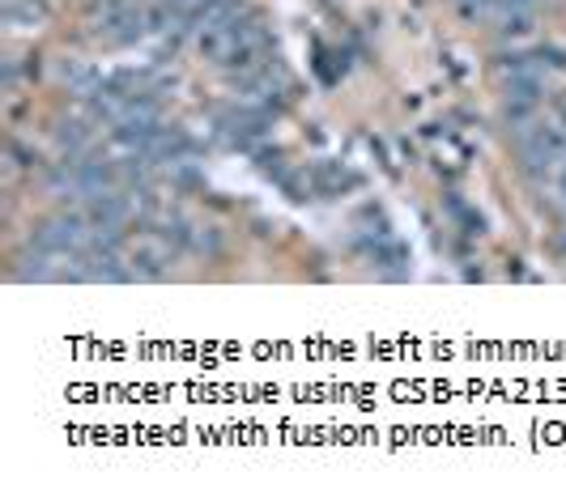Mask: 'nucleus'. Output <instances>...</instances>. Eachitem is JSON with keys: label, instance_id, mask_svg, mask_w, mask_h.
<instances>
[{"label": "nucleus", "instance_id": "6", "mask_svg": "<svg viewBox=\"0 0 566 497\" xmlns=\"http://www.w3.org/2000/svg\"><path fill=\"white\" fill-rule=\"evenodd\" d=\"M549 204L566 218V166H558V170L549 175Z\"/></svg>", "mask_w": 566, "mask_h": 497}, {"label": "nucleus", "instance_id": "3", "mask_svg": "<svg viewBox=\"0 0 566 497\" xmlns=\"http://www.w3.org/2000/svg\"><path fill=\"white\" fill-rule=\"evenodd\" d=\"M520 166L533 179H549L558 166H566V124L537 119L528 133H520Z\"/></svg>", "mask_w": 566, "mask_h": 497}, {"label": "nucleus", "instance_id": "5", "mask_svg": "<svg viewBox=\"0 0 566 497\" xmlns=\"http://www.w3.org/2000/svg\"><path fill=\"white\" fill-rule=\"evenodd\" d=\"M285 85L290 82H285L282 64H273V60H264L260 68H252V73H243V77H239L243 98H252V103H269L273 94H282Z\"/></svg>", "mask_w": 566, "mask_h": 497}, {"label": "nucleus", "instance_id": "2", "mask_svg": "<svg viewBox=\"0 0 566 497\" xmlns=\"http://www.w3.org/2000/svg\"><path fill=\"white\" fill-rule=\"evenodd\" d=\"M94 221L85 213H60V218H48L34 225L30 234V247L48 251V255H85L94 247Z\"/></svg>", "mask_w": 566, "mask_h": 497}, {"label": "nucleus", "instance_id": "4", "mask_svg": "<svg viewBox=\"0 0 566 497\" xmlns=\"http://www.w3.org/2000/svg\"><path fill=\"white\" fill-rule=\"evenodd\" d=\"M179 243L170 239V230H142L133 243V273L137 276H158L175 260Z\"/></svg>", "mask_w": 566, "mask_h": 497}, {"label": "nucleus", "instance_id": "1", "mask_svg": "<svg viewBox=\"0 0 566 497\" xmlns=\"http://www.w3.org/2000/svg\"><path fill=\"white\" fill-rule=\"evenodd\" d=\"M145 30H149V4H137V0H94L90 4V34L107 47L137 43Z\"/></svg>", "mask_w": 566, "mask_h": 497}]
</instances>
